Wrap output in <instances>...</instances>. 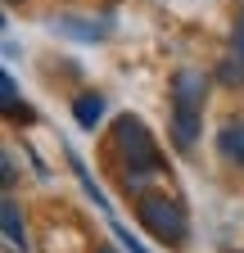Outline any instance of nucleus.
Segmentation results:
<instances>
[{
    "label": "nucleus",
    "instance_id": "f257e3e1",
    "mask_svg": "<svg viewBox=\"0 0 244 253\" xmlns=\"http://www.w3.org/2000/svg\"><path fill=\"white\" fill-rule=\"evenodd\" d=\"M113 149H118L122 163H127V176H122V181H127V190H140L145 176L163 172V154H159L149 126H145L136 113H122V118L113 122Z\"/></svg>",
    "mask_w": 244,
    "mask_h": 253
},
{
    "label": "nucleus",
    "instance_id": "f03ea898",
    "mask_svg": "<svg viewBox=\"0 0 244 253\" xmlns=\"http://www.w3.org/2000/svg\"><path fill=\"white\" fill-rule=\"evenodd\" d=\"M203 100H208V73L203 68H176L172 73V140H176V149H190L199 140Z\"/></svg>",
    "mask_w": 244,
    "mask_h": 253
},
{
    "label": "nucleus",
    "instance_id": "7ed1b4c3",
    "mask_svg": "<svg viewBox=\"0 0 244 253\" xmlns=\"http://www.w3.org/2000/svg\"><path fill=\"white\" fill-rule=\"evenodd\" d=\"M136 217H140V226L154 235L159 244H172V249H181L190 240V212L181 208V199H172V195H140L136 199Z\"/></svg>",
    "mask_w": 244,
    "mask_h": 253
},
{
    "label": "nucleus",
    "instance_id": "20e7f679",
    "mask_svg": "<svg viewBox=\"0 0 244 253\" xmlns=\"http://www.w3.org/2000/svg\"><path fill=\"white\" fill-rule=\"evenodd\" d=\"M54 32H64V37H73V41H104L109 32H113V18L104 14L95 23V18H81V14H64V18L54 23Z\"/></svg>",
    "mask_w": 244,
    "mask_h": 253
},
{
    "label": "nucleus",
    "instance_id": "39448f33",
    "mask_svg": "<svg viewBox=\"0 0 244 253\" xmlns=\"http://www.w3.org/2000/svg\"><path fill=\"white\" fill-rule=\"evenodd\" d=\"M217 149H222V158H231V163L244 168V118H231L217 131Z\"/></svg>",
    "mask_w": 244,
    "mask_h": 253
},
{
    "label": "nucleus",
    "instance_id": "423d86ee",
    "mask_svg": "<svg viewBox=\"0 0 244 253\" xmlns=\"http://www.w3.org/2000/svg\"><path fill=\"white\" fill-rule=\"evenodd\" d=\"M0 226H5L9 249H27V226H23V212H18V204H14V199L0 204Z\"/></svg>",
    "mask_w": 244,
    "mask_h": 253
},
{
    "label": "nucleus",
    "instance_id": "0eeeda50",
    "mask_svg": "<svg viewBox=\"0 0 244 253\" xmlns=\"http://www.w3.org/2000/svg\"><path fill=\"white\" fill-rule=\"evenodd\" d=\"M73 118H77V126H86V131H95V122L104 118V95H95V90L77 95V100H73Z\"/></svg>",
    "mask_w": 244,
    "mask_h": 253
},
{
    "label": "nucleus",
    "instance_id": "6e6552de",
    "mask_svg": "<svg viewBox=\"0 0 244 253\" xmlns=\"http://www.w3.org/2000/svg\"><path fill=\"white\" fill-rule=\"evenodd\" d=\"M0 104H5L9 118H32V109H23V104H18V82H14L9 73H0Z\"/></svg>",
    "mask_w": 244,
    "mask_h": 253
},
{
    "label": "nucleus",
    "instance_id": "1a4fd4ad",
    "mask_svg": "<svg viewBox=\"0 0 244 253\" xmlns=\"http://www.w3.org/2000/svg\"><path fill=\"white\" fill-rule=\"evenodd\" d=\"M231 45H235V54L244 59V9H240V18H235V32H231Z\"/></svg>",
    "mask_w": 244,
    "mask_h": 253
},
{
    "label": "nucleus",
    "instance_id": "9d476101",
    "mask_svg": "<svg viewBox=\"0 0 244 253\" xmlns=\"http://www.w3.org/2000/svg\"><path fill=\"white\" fill-rule=\"evenodd\" d=\"M222 77H226V82H244V59H240V54L226 63V73H222Z\"/></svg>",
    "mask_w": 244,
    "mask_h": 253
},
{
    "label": "nucleus",
    "instance_id": "9b49d317",
    "mask_svg": "<svg viewBox=\"0 0 244 253\" xmlns=\"http://www.w3.org/2000/svg\"><path fill=\"white\" fill-rule=\"evenodd\" d=\"M95 253H118V249H109V244H100V249H95Z\"/></svg>",
    "mask_w": 244,
    "mask_h": 253
},
{
    "label": "nucleus",
    "instance_id": "f8f14e48",
    "mask_svg": "<svg viewBox=\"0 0 244 253\" xmlns=\"http://www.w3.org/2000/svg\"><path fill=\"white\" fill-rule=\"evenodd\" d=\"M5 5H18V0H5Z\"/></svg>",
    "mask_w": 244,
    "mask_h": 253
}]
</instances>
